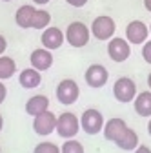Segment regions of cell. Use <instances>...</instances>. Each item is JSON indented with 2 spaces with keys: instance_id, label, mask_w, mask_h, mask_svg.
I'll list each match as a JSON object with an SVG mask.
<instances>
[{
  "instance_id": "6da1fadb",
  "label": "cell",
  "mask_w": 151,
  "mask_h": 153,
  "mask_svg": "<svg viewBox=\"0 0 151 153\" xmlns=\"http://www.w3.org/2000/svg\"><path fill=\"white\" fill-rule=\"evenodd\" d=\"M80 119L77 115H73L69 111L62 113L58 119H56V133L62 137V139H75L77 133L80 131Z\"/></svg>"
},
{
  "instance_id": "7a4b0ae2",
  "label": "cell",
  "mask_w": 151,
  "mask_h": 153,
  "mask_svg": "<svg viewBox=\"0 0 151 153\" xmlns=\"http://www.w3.org/2000/svg\"><path fill=\"white\" fill-rule=\"evenodd\" d=\"M89 35L91 29L84 24V22H71L66 29V40L73 46V48H84L89 42Z\"/></svg>"
},
{
  "instance_id": "3957f363",
  "label": "cell",
  "mask_w": 151,
  "mask_h": 153,
  "mask_svg": "<svg viewBox=\"0 0 151 153\" xmlns=\"http://www.w3.org/2000/svg\"><path fill=\"white\" fill-rule=\"evenodd\" d=\"M113 95L118 102H133L137 97V84L129 76H120V79L113 84Z\"/></svg>"
},
{
  "instance_id": "277c9868",
  "label": "cell",
  "mask_w": 151,
  "mask_h": 153,
  "mask_svg": "<svg viewBox=\"0 0 151 153\" xmlns=\"http://www.w3.org/2000/svg\"><path fill=\"white\" fill-rule=\"evenodd\" d=\"M80 128L87 135H97V133L104 129V115L95 108L86 109L80 117Z\"/></svg>"
},
{
  "instance_id": "5b68a950",
  "label": "cell",
  "mask_w": 151,
  "mask_h": 153,
  "mask_svg": "<svg viewBox=\"0 0 151 153\" xmlns=\"http://www.w3.org/2000/svg\"><path fill=\"white\" fill-rule=\"evenodd\" d=\"M89 29H91V35L95 38H98V40H109V38H113V35H115L117 26H115V20H113L111 16L100 15L93 20Z\"/></svg>"
},
{
  "instance_id": "8992f818",
  "label": "cell",
  "mask_w": 151,
  "mask_h": 153,
  "mask_svg": "<svg viewBox=\"0 0 151 153\" xmlns=\"http://www.w3.org/2000/svg\"><path fill=\"white\" fill-rule=\"evenodd\" d=\"M80 97V88L78 84L71 80V79H64L58 86H56V100L64 106H71L78 100Z\"/></svg>"
},
{
  "instance_id": "52a82bcc",
  "label": "cell",
  "mask_w": 151,
  "mask_h": 153,
  "mask_svg": "<svg viewBox=\"0 0 151 153\" xmlns=\"http://www.w3.org/2000/svg\"><path fill=\"white\" fill-rule=\"evenodd\" d=\"M107 55L113 62H124L131 55V44L126 38L113 36V38H109V44H107Z\"/></svg>"
},
{
  "instance_id": "ba28073f",
  "label": "cell",
  "mask_w": 151,
  "mask_h": 153,
  "mask_svg": "<svg viewBox=\"0 0 151 153\" xmlns=\"http://www.w3.org/2000/svg\"><path fill=\"white\" fill-rule=\"evenodd\" d=\"M33 129L36 135H49V133H53L56 129V115L51 113L49 109L38 113V115H35V120H33Z\"/></svg>"
},
{
  "instance_id": "9c48e42d",
  "label": "cell",
  "mask_w": 151,
  "mask_h": 153,
  "mask_svg": "<svg viewBox=\"0 0 151 153\" xmlns=\"http://www.w3.org/2000/svg\"><path fill=\"white\" fill-rule=\"evenodd\" d=\"M107 79H109V73H107V69H106L102 64H91V66L86 69V73H84L86 84H87L89 88H95V89L104 88V86L107 84Z\"/></svg>"
},
{
  "instance_id": "30bf717a",
  "label": "cell",
  "mask_w": 151,
  "mask_h": 153,
  "mask_svg": "<svg viewBox=\"0 0 151 153\" xmlns=\"http://www.w3.org/2000/svg\"><path fill=\"white\" fill-rule=\"evenodd\" d=\"M149 36V27L142 20H133L126 26V40L129 44H144Z\"/></svg>"
},
{
  "instance_id": "8fae6325",
  "label": "cell",
  "mask_w": 151,
  "mask_h": 153,
  "mask_svg": "<svg viewBox=\"0 0 151 153\" xmlns=\"http://www.w3.org/2000/svg\"><path fill=\"white\" fill-rule=\"evenodd\" d=\"M126 131H127V124H126V120L120 119V117H115V119L107 120V122L104 124V129H102L104 139L109 140V142H117Z\"/></svg>"
},
{
  "instance_id": "7c38bea8",
  "label": "cell",
  "mask_w": 151,
  "mask_h": 153,
  "mask_svg": "<svg viewBox=\"0 0 151 153\" xmlns=\"http://www.w3.org/2000/svg\"><path fill=\"white\" fill-rule=\"evenodd\" d=\"M29 62L35 69H38L40 73L42 71H47L51 66H53V55H51V49L47 48H38V49H35L29 56Z\"/></svg>"
},
{
  "instance_id": "4fadbf2b",
  "label": "cell",
  "mask_w": 151,
  "mask_h": 153,
  "mask_svg": "<svg viewBox=\"0 0 151 153\" xmlns=\"http://www.w3.org/2000/svg\"><path fill=\"white\" fill-rule=\"evenodd\" d=\"M64 40H66V33H62L58 27H49V26H47V27L42 31L40 42H42L44 48H47V49H51V51L58 49V48L64 44Z\"/></svg>"
},
{
  "instance_id": "5bb4252c",
  "label": "cell",
  "mask_w": 151,
  "mask_h": 153,
  "mask_svg": "<svg viewBox=\"0 0 151 153\" xmlns=\"http://www.w3.org/2000/svg\"><path fill=\"white\" fill-rule=\"evenodd\" d=\"M18 82H20V86L24 89H35V88L40 86L42 75H40L38 69H35L31 66V68H26V69L20 71V75H18Z\"/></svg>"
},
{
  "instance_id": "9a60e30c",
  "label": "cell",
  "mask_w": 151,
  "mask_h": 153,
  "mask_svg": "<svg viewBox=\"0 0 151 153\" xmlns=\"http://www.w3.org/2000/svg\"><path fill=\"white\" fill-rule=\"evenodd\" d=\"M35 13H36V7L27 6V4L20 6V7L16 9V13H15V22H16V26L22 27V29H31Z\"/></svg>"
},
{
  "instance_id": "2e32d148",
  "label": "cell",
  "mask_w": 151,
  "mask_h": 153,
  "mask_svg": "<svg viewBox=\"0 0 151 153\" xmlns=\"http://www.w3.org/2000/svg\"><path fill=\"white\" fill-rule=\"evenodd\" d=\"M46 109H49V99L46 95H35V97H31L26 102V113L31 115V117H35V115H38Z\"/></svg>"
},
{
  "instance_id": "e0dca14e",
  "label": "cell",
  "mask_w": 151,
  "mask_h": 153,
  "mask_svg": "<svg viewBox=\"0 0 151 153\" xmlns=\"http://www.w3.org/2000/svg\"><path fill=\"white\" fill-rule=\"evenodd\" d=\"M133 106H135L137 115H140V117H151V91L137 93Z\"/></svg>"
},
{
  "instance_id": "ac0fdd59",
  "label": "cell",
  "mask_w": 151,
  "mask_h": 153,
  "mask_svg": "<svg viewBox=\"0 0 151 153\" xmlns=\"http://www.w3.org/2000/svg\"><path fill=\"white\" fill-rule=\"evenodd\" d=\"M122 151H133L137 146H138V135H137V131L135 129H131L127 128V131L124 133V135L115 142Z\"/></svg>"
},
{
  "instance_id": "d6986e66",
  "label": "cell",
  "mask_w": 151,
  "mask_h": 153,
  "mask_svg": "<svg viewBox=\"0 0 151 153\" xmlns=\"http://www.w3.org/2000/svg\"><path fill=\"white\" fill-rule=\"evenodd\" d=\"M16 73V62L7 55H0V80H7Z\"/></svg>"
},
{
  "instance_id": "ffe728a7",
  "label": "cell",
  "mask_w": 151,
  "mask_h": 153,
  "mask_svg": "<svg viewBox=\"0 0 151 153\" xmlns=\"http://www.w3.org/2000/svg\"><path fill=\"white\" fill-rule=\"evenodd\" d=\"M49 22H51V15L47 11H44V9H36L31 29H46L49 26Z\"/></svg>"
},
{
  "instance_id": "44dd1931",
  "label": "cell",
  "mask_w": 151,
  "mask_h": 153,
  "mask_svg": "<svg viewBox=\"0 0 151 153\" xmlns=\"http://www.w3.org/2000/svg\"><path fill=\"white\" fill-rule=\"evenodd\" d=\"M60 153H84V146L75 139H66V142L60 148Z\"/></svg>"
},
{
  "instance_id": "7402d4cb",
  "label": "cell",
  "mask_w": 151,
  "mask_h": 153,
  "mask_svg": "<svg viewBox=\"0 0 151 153\" xmlns=\"http://www.w3.org/2000/svg\"><path fill=\"white\" fill-rule=\"evenodd\" d=\"M33 153H60V148L53 142H40L35 146Z\"/></svg>"
},
{
  "instance_id": "603a6c76",
  "label": "cell",
  "mask_w": 151,
  "mask_h": 153,
  "mask_svg": "<svg viewBox=\"0 0 151 153\" xmlns=\"http://www.w3.org/2000/svg\"><path fill=\"white\" fill-rule=\"evenodd\" d=\"M142 59L151 64V40H146L144 42V48H142Z\"/></svg>"
},
{
  "instance_id": "cb8c5ba5",
  "label": "cell",
  "mask_w": 151,
  "mask_h": 153,
  "mask_svg": "<svg viewBox=\"0 0 151 153\" xmlns=\"http://www.w3.org/2000/svg\"><path fill=\"white\" fill-rule=\"evenodd\" d=\"M66 2L69 6H73V7H84L87 4V0H66Z\"/></svg>"
},
{
  "instance_id": "d4e9b609",
  "label": "cell",
  "mask_w": 151,
  "mask_h": 153,
  "mask_svg": "<svg viewBox=\"0 0 151 153\" xmlns=\"http://www.w3.org/2000/svg\"><path fill=\"white\" fill-rule=\"evenodd\" d=\"M6 97H7V88H6L2 82H0V104L6 100Z\"/></svg>"
},
{
  "instance_id": "484cf974",
  "label": "cell",
  "mask_w": 151,
  "mask_h": 153,
  "mask_svg": "<svg viewBox=\"0 0 151 153\" xmlns=\"http://www.w3.org/2000/svg\"><path fill=\"white\" fill-rule=\"evenodd\" d=\"M133 153H151V149H149L147 146H140V144H138V146L133 149Z\"/></svg>"
},
{
  "instance_id": "4316f807",
  "label": "cell",
  "mask_w": 151,
  "mask_h": 153,
  "mask_svg": "<svg viewBox=\"0 0 151 153\" xmlns=\"http://www.w3.org/2000/svg\"><path fill=\"white\" fill-rule=\"evenodd\" d=\"M6 48H7V42H6V38H4L2 35H0V55H4Z\"/></svg>"
},
{
  "instance_id": "83f0119b",
  "label": "cell",
  "mask_w": 151,
  "mask_h": 153,
  "mask_svg": "<svg viewBox=\"0 0 151 153\" xmlns=\"http://www.w3.org/2000/svg\"><path fill=\"white\" fill-rule=\"evenodd\" d=\"M144 6H146V9L151 13V0H144Z\"/></svg>"
},
{
  "instance_id": "f1b7e54d",
  "label": "cell",
  "mask_w": 151,
  "mask_h": 153,
  "mask_svg": "<svg viewBox=\"0 0 151 153\" xmlns=\"http://www.w3.org/2000/svg\"><path fill=\"white\" fill-rule=\"evenodd\" d=\"M33 2H35V4H38V6H44V4L49 2V0H33Z\"/></svg>"
},
{
  "instance_id": "f546056e",
  "label": "cell",
  "mask_w": 151,
  "mask_h": 153,
  "mask_svg": "<svg viewBox=\"0 0 151 153\" xmlns=\"http://www.w3.org/2000/svg\"><path fill=\"white\" fill-rule=\"evenodd\" d=\"M2 128H4V119H2V115H0V131H2Z\"/></svg>"
},
{
  "instance_id": "4dcf8cb0",
  "label": "cell",
  "mask_w": 151,
  "mask_h": 153,
  "mask_svg": "<svg viewBox=\"0 0 151 153\" xmlns=\"http://www.w3.org/2000/svg\"><path fill=\"white\" fill-rule=\"evenodd\" d=\"M147 86H149V89H151V73H149V76H147Z\"/></svg>"
},
{
  "instance_id": "1f68e13d",
  "label": "cell",
  "mask_w": 151,
  "mask_h": 153,
  "mask_svg": "<svg viewBox=\"0 0 151 153\" xmlns=\"http://www.w3.org/2000/svg\"><path fill=\"white\" fill-rule=\"evenodd\" d=\"M147 131H149V135H151V119H149V122H147Z\"/></svg>"
},
{
  "instance_id": "d6a6232c",
  "label": "cell",
  "mask_w": 151,
  "mask_h": 153,
  "mask_svg": "<svg viewBox=\"0 0 151 153\" xmlns=\"http://www.w3.org/2000/svg\"><path fill=\"white\" fill-rule=\"evenodd\" d=\"M2 2H11V0H2Z\"/></svg>"
},
{
  "instance_id": "836d02e7",
  "label": "cell",
  "mask_w": 151,
  "mask_h": 153,
  "mask_svg": "<svg viewBox=\"0 0 151 153\" xmlns=\"http://www.w3.org/2000/svg\"><path fill=\"white\" fill-rule=\"evenodd\" d=\"M149 33H151V24H149Z\"/></svg>"
},
{
  "instance_id": "e575fe53",
  "label": "cell",
  "mask_w": 151,
  "mask_h": 153,
  "mask_svg": "<svg viewBox=\"0 0 151 153\" xmlns=\"http://www.w3.org/2000/svg\"><path fill=\"white\" fill-rule=\"evenodd\" d=\"M0 151H2V149H0Z\"/></svg>"
}]
</instances>
